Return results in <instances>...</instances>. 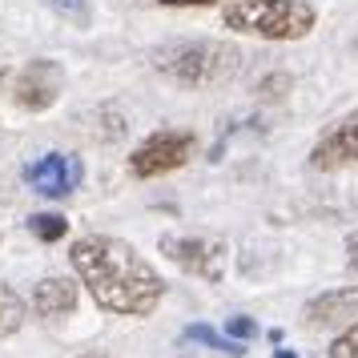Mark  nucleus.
<instances>
[{
    "label": "nucleus",
    "mask_w": 358,
    "mask_h": 358,
    "mask_svg": "<svg viewBox=\"0 0 358 358\" xmlns=\"http://www.w3.org/2000/svg\"><path fill=\"white\" fill-rule=\"evenodd\" d=\"M77 282H69V278H41L33 290V310L41 318H65L77 310Z\"/></svg>",
    "instance_id": "nucleus-10"
},
{
    "label": "nucleus",
    "mask_w": 358,
    "mask_h": 358,
    "mask_svg": "<svg viewBox=\"0 0 358 358\" xmlns=\"http://www.w3.org/2000/svg\"><path fill=\"white\" fill-rule=\"evenodd\" d=\"M274 358H298V355H290V350H274Z\"/></svg>",
    "instance_id": "nucleus-21"
},
{
    "label": "nucleus",
    "mask_w": 358,
    "mask_h": 358,
    "mask_svg": "<svg viewBox=\"0 0 358 358\" xmlns=\"http://www.w3.org/2000/svg\"><path fill=\"white\" fill-rule=\"evenodd\" d=\"M358 162V109L346 113L334 125L318 137V145L310 149V165L314 169H338V165Z\"/></svg>",
    "instance_id": "nucleus-8"
},
{
    "label": "nucleus",
    "mask_w": 358,
    "mask_h": 358,
    "mask_svg": "<svg viewBox=\"0 0 358 358\" xmlns=\"http://www.w3.org/2000/svg\"><path fill=\"white\" fill-rule=\"evenodd\" d=\"M185 342H197V346H206V350H217V355H229V358H242L245 355V342L242 338H229V334H217L213 326L197 322V326H185Z\"/></svg>",
    "instance_id": "nucleus-11"
},
{
    "label": "nucleus",
    "mask_w": 358,
    "mask_h": 358,
    "mask_svg": "<svg viewBox=\"0 0 358 358\" xmlns=\"http://www.w3.org/2000/svg\"><path fill=\"white\" fill-rule=\"evenodd\" d=\"M29 229H33L41 242H61L69 222H65V213H33V217H29Z\"/></svg>",
    "instance_id": "nucleus-13"
},
{
    "label": "nucleus",
    "mask_w": 358,
    "mask_h": 358,
    "mask_svg": "<svg viewBox=\"0 0 358 358\" xmlns=\"http://www.w3.org/2000/svg\"><path fill=\"white\" fill-rule=\"evenodd\" d=\"M194 149H197V137L189 129H157L129 153V173L133 178L173 173V169H181L194 157Z\"/></svg>",
    "instance_id": "nucleus-5"
},
{
    "label": "nucleus",
    "mask_w": 358,
    "mask_h": 358,
    "mask_svg": "<svg viewBox=\"0 0 358 358\" xmlns=\"http://www.w3.org/2000/svg\"><path fill=\"white\" fill-rule=\"evenodd\" d=\"M61 89H65V73L57 61H29V65L17 73V81H13V101H17L20 109H49L52 101L61 97Z\"/></svg>",
    "instance_id": "nucleus-6"
},
{
    "label": "nucleus",
    "mask_w": 358,
    "mask_h": 358,
    "mask_svg": "<svg viewBox=\"0 0 358 358\" xmlns=\"http://www.w3.org/2000/svg\"><path fill=\"white\" fill-rule=\"evenodd\" d=\"M226 334L229 338H254V334H258V322H254V318H242V314H238V318H229L226 322Z\"/></svg>",
    "instance_id": "nucleus-15"
},
{
    "label": "nucleus",
    "mask_w": 358,
    "mask_h": 358,
    "mask_svg": "<svg viewBox=\"0 0 358 358\" xmlns=\"http://www.w3.org/2000/svg\"><path fill=\"white\" fill-rule=\"evenodd\" d=\"M162 254L178 270L194 278H206V282H222L226 278V258L229 250L222 238H213V234H162Z\"/></svg>",
    "instance_id": "nucleus-4"
},
{
    "label": "nucleus",
    "mask_w": 358,
    "mask_h": 358,
    "mask_svg": "<svg viewBox=\"0 0 358 358\" xmlns=\"http://www.w3.org/2000/svg\"><path fill=\"white\" fill-rule=\"evenodd\" d=\"M169 8H189V4H213V0H162Z\"/></svg>",
    "instance_id": "nucleus-18"
},
{
    "label": "nucleus",
    "mask_w": 358,
    "mask_h": 358,
    "mask_svg": "<svg viewBox=\"0 0 358 358\" xmlns=\"http://www.w3.org/2000/svg\"><path fill=\"white\" fill-rule=\"evenodd\" d=\"M4 81H8V69L0 65V89H4Z\"/></svg>",
    "instance_id": "nucleus-20"
},
{
    "label": "nucleus",
    "mask_w": 358,
    "mask_h": 358,
    "mask_svg": "<svg viewBox=\"0 0 358 358\" xmlns=\"http://www.w3.org/2000/svg\"><path fill=\"white\" fill-rule=\"evenodd\" d=\"M52 8H57V13H65V17H73L77 24L89 20V4H85V0H52Z\"/></svg>",
    "instance_id": "nucleus-16"
},
{
    "label": "nucleus",
    "mask_w": 358,
    "mask_h": 358,
    "mask_svg": "<svg viewBox=\"0 0 358 358\" xmlns=\"http://www.w3.org/2000/svg\"><path fill=\"white\" fill-rule=\"evenodd\" d=\"M81 178H85V165L77 153H45L41 162L24 169V181L41 197H69L81 185Z\"/></svg>",
    "instance_id": "nucleus-7"
},
{
    "label": "nucleus",
    "mask_w": 358,
    "mask_h": 358,
    "mask_svg": "<svg viewBox=\"0 0 358 358\" xmlns=\"http://www.w3.org/2000/svg\"><path fill=\"white\" fill-rule=\"evenodd\" d=\"M81 358H117V355H101V350H89V355H81Z\"/></svg>",
    "instance_id": "nucleus-19"
},
{
    "label": "nucleus",
    "mask_w": 358,
    "mask_h": 358,
    "mask_svg": "<svg viewBox=\"0 0 358 358\" xmlns=\"http://www.w3.org/2000/svg\"><path fill=\"white\" fill-rule=\"evenodd\" d=\"M29 318V306H24V298H20L13 286H4L0 282V338H13L20 326Z\"/></svg>",
    "instance_id": "nucleus-12"
},
{
    "label": "nucleus",
    "mask_w": 358,
    "mask_h": 358,
    "mask_svg": "<svg viewBox=\"0 0 358 358\" xmlns=\"http://www.w3.org/2000/svg\"><path fill=\"white\" fill-rule=\"evenodd\" d=\"M346 258H350V270L358 274V229L346 238Z\"/></svg>",
    "instance_id": "nucleus-17"
},
{
    "label": "nucleus",
    "mask_w": 358,
    "mask_h": 358,
    "mask_svg": "<svg viewBox=\"0 0 358 358\" xmlns=\"http://www.w3.org/2000/svg\"><path fill=\"white\" fill-rule=\"evenodd\" d=\"M355 49H358V45H355Z\"/></svg>",
    "instance_id": "nucleus-23"
},
{
    "label": "nucleus",
    "mask_w": 358,
    "mask_h": 358,
    "mask_svg": "<svg viewBox=\"0 0 358 358\" xmlns=\"http://www.w3.org/2000/svg\"><path fill=\"white\" fill-rule=\"evenodd\" d=\"M318 13L306 0H238L226 4L222 24L234 33L262 36V41H302L314 29Z\"/></svg>",
    "instance_id": "nucleus-3"
},
{
    "label": "nucleus",
    "mask_w": 358,
    "mask_h": 358,
    "mask_svg": "<svg viewBox=\"0 0 358 358\" xmlns=\"http://www.w3.org/2000/svg\"><path fill=\"white\" fill-rule=\"evenodd\" d=\"M326 358H358V322L346 326L338 338H334V346H330V355Z\"/></svg>",
    "instance_id": "nucleus-14"
},
{
    "label": "nucleus",
    "mask_w": 358,
    "mask_h": 358,
    "mask_svg": "<svg viewBox=\"0 0 358 358\" xmlns=\"http://www.w3.org/2000/svg\"><path fill=\"white\" fill-rule=\"evenodd\" d=\"M69 262L81 278V286L93 294V302L101 310H109V314L149 318L165 294L162 274L121 238L85 234V238L73 242Z\"/></svg>",
    "instance_id": "nucleus-1"
},
{
    "label": "nucleus",
    "mask_w": 358,
    "mask_h": 358,
    "mask_svg": "<svg viewBox=\"0 0 358 358\" xmlns=\"http://www.w3.org/2000/svg\"><path fill=\"white\" fill-rule=\"evenodd\" d=\"M358 318V286H338V290H326L318 298H310L302 310V322L310 330H326V326H342Z\"/></svg>",
    "instance_id": "nucleus-9"
},
{
    "label": "nucleus",
    "mask_w": 358,
    "mask_h": 358,
    "mask_svg": "<svg viewBox=\"0 0 358 358\" xmlns=\"http://www.w3.org/2000/svg\"><path fill=\"white\" fill-rule=\"evenodd\" d=\"M178 358H201V355H178Z\"/></svg>",
    "instance_id": "nucleus-22"
},
{
    "label": "nucleus",
    "mask_w": 358,
    "mask_h": 358,
    "mask_svg": "<svg viewBox=\"0 0 358 358\" xmlns=\"http://www.w3.org/2000/svg\"><path fill=\"white\" fill-rule=\"evenodd\" d=\"M153 69L181 89H213L242 69V49H234L226 41H206V36L169 41L153 52Z\"/></svg>",
    "instance_id": "nucleus-2"
}]
</instances>
